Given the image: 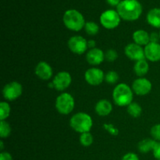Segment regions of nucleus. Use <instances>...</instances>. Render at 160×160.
<instances>
[{
    "label": "nucleus",
    "mask_w": 160,
    "mask_h": 160,
    "mask_svg": "<svg viewBox=\"0 0 160 160\" xmlns=\"http://www.w3.org/2000/svg\"><path fill=\"white\" fill-rule=\"evenodd\" d=\"M3 96L9 101H13L20 97L22 94V86L18 82L12 81L4 87L2 90Z\"/></svg>",
    "instance_id": "obj_7"
},
{
    "label": "nucleus",
    "mask_w": 160,
    "mask_h": 160,
    "mask_svg": "<svg viewBox=\"0 0 160 160\" xmlns=\"http://www.w3.org/2000/svg\"><path fill=\"white\" fill-rule=\"evenodd\" d=\"M86 59L88 63L92 65H99L105 59V55L101 49L94 48L89 50Z\"/></svg>",
    "instance_id": "obj_14"
},
{
    "label": "nucleus",
    "mask_w": 160,
    "mask_h": 160,
    "mask_svg": "<svg viewBox=\"0 0 160 160\" xmlns=\"http://www.w3.org/2000/svg\"><path fill=\"white\" fill-rule=\"evenodd\" d=\"M159 38V35H158V34H156V33H152V34L150 35V42H156V43H158Z\"/></svg>",
    "instance_id": "obj_33"
},
{
    "label": "nucleus",
    "mask_w": 160,
    "mask_h": 160,
    "mask_svg": "<svg viewBox=\"0 0 160 160\" xmlns=\"http://www.w3.org/2000/svg\"><path fill=\"white\" fill-rule=\"evenodd\" d=\"M134 42L139 45H147L150 42V35L143 30L136 31L133 34Z\"/></svg>",
    "instance_id": "obj_17"
},
{
    "label": "nucleus",
    "mask_w": 160,
    "mask_h": 160,
    "mask_svg": "<svg viewBox=\"0 0 160 160\" xmlns=\"http://www.w3.org/2000/svg\"><path fill=\"white\" fill-rule=\"evenodd\" d=\"M68 46L73 53L83 54L88 48V42L81 36H73L68 41Z\"/></svg>",
    "instance_id": "obj_8"
},
{
    "label": "nucleus",
    "mask_w": 160,
    "mask_h": 160,
    "mask_svg": "<svg viewBox=\"0 0 160 160\" xmlns=\"http://www.w3.org/2000/svg\"><path fill=\"white\" fill-rule=\"evenodd\" d=\"M35 73L41 79L48 80L52 76V70L47 62L42 61L36 66Z\"/></svg>",
    "instance_id": "obj_15"
},
{
    "label": "nucleus",
    "mask_w": 160,
    "mask_h": 160,
    "mask_svg": "<svg viewBox=\"0 0 160 160\" xmlns=\"http://www.w3.org/2000/svg\"><path fill=\"white\" fill-rule=\"evenodd\" d=\"M63 22L68 29L73 31H79L85 25L82 14L75 9L67 10L64 13Z\"/></svg>",
    "instance_id": "obj_3"
},
{
    "label": "nucleus",
    "mask_w": 160,
    "mask_h": 160,
    "mask_svg": "<svg viewBox=\"0 0 160 160\" xmlns=\"http://www.w3.org/2000/svg\"><path fill=\"white\" fill-rule=\"evenodd\" d=\"M95 45V42L94 40H90L88 42V47H89V48H94Z\"/></svg>",
    "instance_id": "obj_35"
},
{
    "label": "nucleus",
    "mask_w": 160,
    "mask_h": 160,
    "mask_svg": "<svg viewBox=\"0 0 160 160\" xmlns=\"http://www.w3.org/2000/svg\"><path fill=\"white\" fill-rule=\"evenodd\" d=\"M56 108L58 112L63 115H67L74 108V99L69 93H62L58 96L56 102Z\"/></svg>",
    "instance_id": "obj_5"
},
{
    "label": "nucleus",
    "mask_w": 160,
    "mask_h": 160,
    "mask_svg": "<svg viewBox=\"0 0 160 160\" xmlns=\"http://www.w3.org/2000/svg\"><path fill=\"white\" fill-rule=\"evenodd\" d=\"M125 54L129 59L135 61L143 60L145 58V50L136 43L129 44L125 48Z\"/></svg>",
    "instance_id": "obj_9"
},
{
    "label": "nucleus",
    "mask_w": 160,
    "mask_h": 160,
    "mask_svg": "<svg viewBox=\"0 0 160 160\" xmlns=\"http://www.w3.org/2000/svg\"><path fill=\"white\" fill-rule=\"evenodd\" d=\"M0 144H1V150L3 149V142H0Z\"/></svg>",
    "instance_id": "obj_37"
},
{
    "label": "nucleus",
    "mask_w": 160,
    "mask_h": 160,
    "mask_svg": "<svg viewBox=\"0 0 160 160\" xmlns=\"http://www.w3.org/2000/svg\"><path fill=\"white\" fill-rule=\"evenodd\" d=\"M0 160H12V157L9 152H1Z\"/></svg>",
    "instance_id": "obj_32"
},
{
    "label": "nucleus",
    "mask_w": 160,
    "mask_h": 160,
    "mask_svg": "<svg viewBox=\"0 0 160 160\" xmlns=\"http://www.w3.org/2000/svg\"><path fill=\"white\" fill-rule=\"evenodd\" d=\"M132 88L137 95H145L151 92L152 83L146 78H142L134 81Z\"/></svg>",
    "instance_id": "obj_12"
},
{
    "label": "nucleus",
    "mask_w": 160,
    "mask_h": 160,
    "mask_svg": "<svg viewBox=\"0 0 160 160\" xmlns=\"http://www.w3.org/2000/svg\"><path fill=\"white\" fill-rule=\"evenodd\" d=\"M100 22L104 28L112 29L117 28L120 22V17L117 12L114 10L105 11L100 17Z\"/></svg>",
    "instance_id": "obj_6"
},
{
    "label": "nucleus",
    "mask_w": 160,
    "mask_h": 160,
    "mask_svg": "<svg viewBox=\"0 0 160 160\" xmlns=\"http://www.w3.org/2000/svg\"><path fill=\"white\" fill-rule=\"evenodd\" d=\"M151 135L154 140L160 142V123L153 126L151 129Z\"/></svg>",
    "instance_id": "obj_27"
},
{
    "label": "nucleus",
    "mask_w": 160,
    "mask_h": 160,
    "mask_svg": "<svg viewBox=\"0 0 160 160\" xmlns=\"http://www.w3.org/2000/svg\"><path fill=\"white\" fill-rule=\"evenodd\" d=\"M147 20L150 25L156 28H160V9L156 8L148 12Z\"/></svg>",
    "instance_id": "obj_18"
},
{
    "label": "nucleus",
    "mask_w": 160,
    "mask_h": 160,
    "mask_svg": "<svg viewBox=\"0 0 160 160\" xmlns=\"http://www.w3.org/2000/svg\"><path fill=\"white\" fill-rule=\"evenodd\" d=\"M152 152L153 155H154V157L157 160H160V142H157Z\"/></svg>",
    "instance_id": "obj_29"
},
{
    "label": "nucleus",
    "mask_w": 160,
    "mask_h": 160,
    "mask_svg": "<svg viewBox=\"0 0 160 160\" xmlns=\"http://www.w3.org/2000/svg\"><path fill=\"white\" fill-rule=\"evenodd\" d=\"M119 79V76L117 72L115 71H109L105 76V80L106 82L109 84H114L117 82Z\"/></svg>",
    "instance_id": "obj_26"
},
{
    "label": "nucleus",
    "mask_w": 160,
    "mask_h": 160,
    "mask_svg": "<svg viewBox=\"0 0 160 160\" xmlns=\"http://www.w3.org/2000/svg\"><path fill=\"white\" fill-rule=\"evenodd\" d=\"M84 28H85V31L87 34H90V35H95L98 32V25L94 22H88L84 25Z\"/></svg>",
    "instance_id": "obj_25"
},
{
    "label": "nucleus",
    "mask_w": 160,
    "mask_h": 160,
    "mask_svg": "<svg viewBox=\"0 0 160 160\" xmlns=\"http://www.w3.org/2000/svg\"><path fill=\"white\" fill-rule=\"evenodd\" d=\"M112 104L109 101L106 99L100 100L95 106V111L97 114L102 117L107 116L112 112Z\"/></svg>",
    "instance_id": "obj_16"
},
{
    "label": "nucleus",
    "mask_w": 160,
    "mask_h": 160,
    "mask_svg": "<svg viewBox=\"0 0 160 160\" xmlns=\"http://www.w3.org/2000/svg\"><path fill=\"white\" fill-rule=\"evenodd\" d=\"M80 142L84 146H90L93 143V137L89 132L83 133L80 137Z\"/></svg>",
    "instance_id": "obj_24"
},
{
    "label": "nucleus",
    "mask_w": 160,
    "mask_h": 160,
    "mask_svg": "<svg viewBox=\"0 0 160 160\" xmlns=\"http://www.w3.org/2000/svg\"><path fill=\"white\" fill-rule=\"evenodd\" d=\"M156 143V141L153 139H145L139 142L138 148L141 152L147 153L150 151H153Z\"/></svg>",
    "instance_id": "obj_19"
},
{
    "label": "nucleus",
    "mask_w": 160,
    "mask_h": 160,
    "mask_svg": "<svg viewBox=\"0 0 160 160\" xmlns=\"http://www.w3.org/2000/svg\"><path fill=\"white\" fill-rule=\"evenodd\" d=\"M11 133V128L9 123L5 120H1L0 123V136L2 138L9 137Z\"/></svg>",
    "instance_id": "obj_22"
},
{
    "label": "nucleus",
    "mask_w": 160,
    "mask_h": 160,
    "mask_svg": "<svg viewBox=\"0 0 160 160\" xmlns=\"http://www.w3.org/2000/svg\"><path fill=\"white\" fill-rule=\"evenodd\" d=\"M70 126L77 132H89L92 127V117L84 112H78L70 119Z\"/></svg>",
    "instance_id": "obj_4"
},
{
    "label": "nucleus",
    "mask_w": 160,
    "mask_h": 160,
    "mask_svg": "<svg viewBox=\"0 0 160 160\" xmlns=\"http://www.w3.org/2000/svg\"><path fill=\"white\" fill-rule=\"evenodd\" d=\"M107 2L111 6H118L120 3V0H107Z\"/></svg>",
    "instance_id": "obj_34"
},
{
    "label": "nucleus",
    "mask_w": 160,
    "mask_h": 160,
    "mask_svg": "<svg viewBox=\"0 0 160 160\" xmlns=\"http://www.w3.org/2000/svg\"><path fill=\"white\" fill-rule=\"evenodd\" d=\"M145 57L152 62L160 60V45L156 42H149L145 48Z\"/></svg>",
    "instance_id": "obj_13"
},
{
    "label": "nucleus",
    "mask_w": 160,
    "mask_h": 160,
    "mask_svg": "<svg viewBox=\"0 0 160 160\" xmlns=\"http://www.w3.org/2000/svg\"><path fill=\"white\" fill-rule=\"evenodd\" d=\"M112 97L119 106H129L133 99V92L128 84H120L114 88Z\"/></svg>",
    "instance_id": "obj_2"
},
{
    "label": "nucleus",
    "mask_w": 160,
    "mask_h": 160,
    "mask_svg": "<svg viewBox=\"0 0 160 160\" xmlns=\"http://www.w3.org/2000/svg\"><path fill=\"white\" fill-rule=\"evenodd\" d=\"M148 69H149L148 63L145 60V59L138 61L134 67V72H135L136 74L139 77L145 76V75L148 72Z\"/></svg>",
    "instance_id": "obj_20"
},
{
    "label": "nucleus",
    "mask_w": 160,
    "mask_h": 160,
    "mask_svg": "<svg viewBox=\"0 0 160 160\" xmlns=\"http://www.w3.org/2000/svg\"><path fill=\"white\" fill-rule=\"evenodd\" d=\"M122 160H139V159L138 156L136 154L132 152H129L125 155V156H123Z\"/></svg>",
    "instance_id": "obj_31"
},
{
    "label": "nucleus",
    "mask_w": 160,
    "mask_h": 160,
    "mask_svg": "<svg viewBox=\"0 0 160 160\" xmlns=\"http://www.w3.org/2000/svg\"><path fill=\"white\" fill-rule=\"evenodd\" d=\"M142 12V5L137 0H123L117 6V12L125 20H135Z\"/></svg>",
    "instance_id": "obj_1"
},
{
    "label": "nucleus",
    "mask_w": 160,
    "mask_h": 160,
    "mask_svg": "<svg viewBox=\"0 0 160 160\" xmlns=\"http://www.w3.org/2000/svg\"><path fill=\"white\" fill-rule=\"evenodd\" d=\"M128 112L131 117H138L142 113V107L136 102H131L128 106Z\"/></svg>",
    "instance_id": "obj_21"
},
{
    "label": "nucleus",
    "mask_w": 160,
    "mask_h": 160,
    "mask_svg": "<svg viewBox=\"0 0 160 160\" xmlns=\"http://www.w3.org/2000/svg\"><path fill=\"white\" fill-rule=\"evenodd\" d=\"M48 86H49V88H54V84H53V83H50V84H48Z\"/></svg>",
    "instance_id": "obj_36"
},
{
    "label": "nucleus",
    "mask_w": 160,
    "mask_h": 160,
    "mask_svg": "<svg viewBox=\"0 0 160 160\" xmlns=\"http://www.w3.org/2000/svg\"><path fill=\"white\" fill-rule=\"evenodd\" d=\"M72 78L69 73L65 71L59 72L56 74L52 81L54 88L58 91H63L67 89L71 84Z\"/></svg>",
    "instance_id": "obj_10"
},
{
    "label": "nucleus",
    "mask_w": 160,
    "mask_h": 160,
    "mask_svg": "<svg viewBox=\"0 0 160 160\" xmlns=\"http://www.w3.org/2000/svg\"><path fill=\"white\" fill-rule=\"evenodd\" d=\"M104 128L107 130L109 132H110V134H112V135H117L118 134V130L115 128V127L112 126V124H105Z\"/></svg>",
    "instance_id": "obj_30"
},
{
    "label": "nucleus",
    "mask_w": 160,
    "mask_h": 160,
    "mask_svg": "<svg viewBox=\"0 0 160 160\" xmlns=\"http://www.w3.org/2000/svg\"><path fill=\"white\" fill-rule=\"evenodd\" d=\"M84 77H85L86 81L92 85H98L105 79L103 71L98 68L88 69L85 72Z\"/></svg>",
    "instance_id": "obj_11"
},
{
    "label": "nucleus",
    "mask_w": 160,
    "mask_h": 160,
    "mask_svg": "<svg viewBox=\"0 0 160 160\" xmlns=\"http://www.w3.org/2000/svg\"><path fill=\"white\" fill-rule=\"evenodd\" d=\"M159 38H160V32H159Z\"/></svg>",
    "instance_id": "obj_38"
},
{
    "label": "nucleus",
    "mask_w": 160,
    "mask_h": 160,
    "mask_svg": "<svg viewBox=\"0 0 160 160\" xmlns=\"http://www.w3.org/2000/svg\"><path fill=\"white\" fill-rule=\"evenodd\" d=\"M105 58H106L109 62H113V61H115L117 58V52L113 49H109L106 52V55H105Z\"/></svg>",
    "instance_id": "obj_28"
},
{
    "label": "nucleus",
    "mask_w": 160,
    "mask_h": 160,
    "mask_svg": "<svg viewBox=\"0 0 160 160\" xmlns=\"http://www.w3.org/2000/svg\"><path fill=\"white\" fill-rule=\"evenodd\" d=\"M10 113V107L6 102H2L0 103V120H5Z\"/></svg>",
    "instance_id": "obj_23"
}]
</instances>
